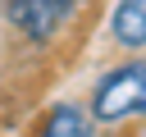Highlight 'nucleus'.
<instances>
[{
  "mask_svg": "<svg viewBox=\"0 0 146 137\" xmlns=\"http://www.w3.org/2000/svg\"><path fill=\"white\" fill-rule=\"evenodd\" d=\"M105 27L119 50H146V0H114Z\"/></svg>",
  "mask_w": 146,
  "mask_h": 137,
  "instance_id": "obj_3",
  "label": "nucleus"
},
{
  "mask_svg": "<svg viewBox=\"0 0 146 137\" xmlns=\"http://www.w3.org/2000/svg\"><path fill=\"white\" fill-rule=\"evenodd\" d=\"M87 0H5L0 5V18L9 23V32L32 46V50H46L64 37V27L78 18Z\"/></svg>",
  "mask_w": 146,
  "mask_h": 137,
  "instance_id": "obj_2",
  "label": "nucleus"
},
{
  "mask_svg": "<svg viewBox=\"0 0 146 137\" xmlns=\"http://www.w3.org/2000/svg\"><path fill=\"white\" fill-rule=\"evenodd\" d=\"M0 5H5V0H0Z\"/></svg>",
  "mask_w": 146,
  "mask_h": 137,
  "instance_id": "obj_5",
  "label": "nucleus"
},
{
  "mask_svg": "<svg viewBox=\"0 0 146 137\" xmlns=\"http://www.w3.org/2000/svg\"><path fill=\"white\" fill-rule=\"evenodd\" d=\"M87 114L100 128H119V123L146 119V55H132V59L105 68L96 78V87H91Z\"/></svg>",
  "mask_w": 146,
  "mask_h": 137,
  "instance_id": "obj_1",
  "label": "nucleus"
},
{
  "mask_svg": "<svg viewBox=\"0 0 146 137\" xmlns=\"http://www.w3.org/2000/svg\"><path fill=\"white\" fill-rule=\"evenodd\" d=\"M91 132H96V123L78 100H55L36 123V137H91Z\"/></svg>",
  "mask_w": 146,
  "mask_h": 137,
  "instance_id": "obj_4",
  "label": "nucleus"
}]
</instances>
